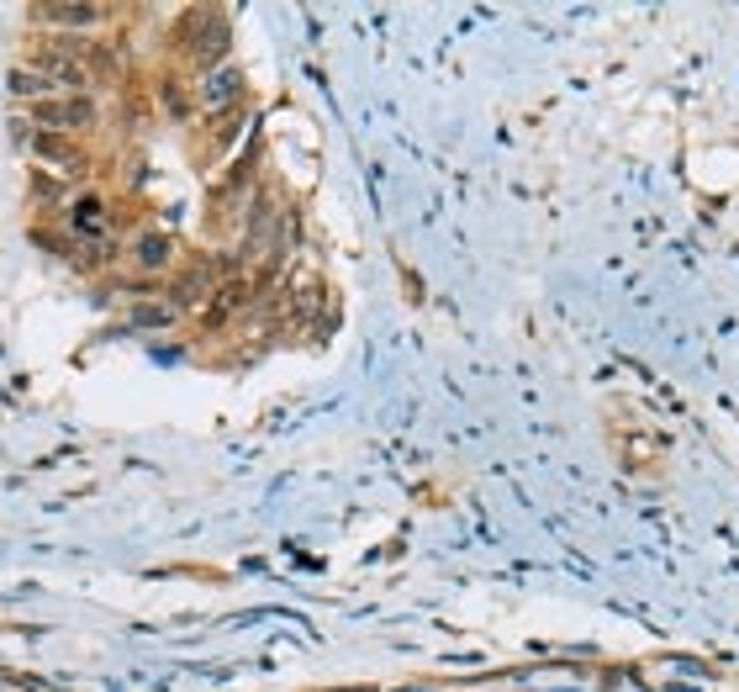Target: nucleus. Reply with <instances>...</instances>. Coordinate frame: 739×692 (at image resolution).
<instances>
[{"mask_svg": "<svg viewBox=\"0 0 739 692\" xmlns=\"http://www.w3.org/2000/svg\"><path fill=\"white\" fill-rule=\"evenodd\" d=\"M32 117H38V133L69 138V133H80V127L96 123V106L85 101V96H48V101L32 106Z\"/></svg>", "mask_w": 739, "mask_h": 692, "instance_id": "f257e3e1", "label": "nucleus"}, {"mask_svg": "<svg viewBox=\"0 0 739 692\" xmlns=\"http://www.w3.org/2000/svg\"><path fill=\"white\" fill-rule=\"evenodd\" d=\"M64 223H69V238H80L85 248L111 244V212H106V202H100V196H75Z\"/></svg>", "mask_w": 739, "mask_h": 692, "instance_id": "f03ea898", "label": "nucleus"}, {"mask_svg": "<svg viewBox=\"0 0 739 692\" xmlns=\"http://www.w3.org/2000/svg\"><path fill=\"white\" fill-rule=\"evenodd\" d=\"M169 254H175L169 233H138V244H133V265H138L143 275H154V270L169 265Z\"/></svg>", "mask_w": 739, "mask_h": 692, "instance_id": "7ed1b4c3", "label": "nucleus"}, {"mask_svg": "<svg viewBox=\"0 0 739 692\" xmlns=\"http://www.w3.org/2000/svg\"><path fill=\"white\" fill-rule=\"evenodd\" d=\"M32 148H38L42 159L64 164V169H80V148H75L69 138H59V133H38V138H32Z\"/></svg>", "mask_w": 739, "mask_h": 692, "instance_id": "20e7f679", "label": "nucleus"}, {"mask_svg": "<svg viewBox=\"0 0 739 692\" xmlns=\"http://www.w3.org/2000/svg\"><path fill=\"white\" fill-rule=\"evenodd\" d=\"M42 17H48V21H69V27H90V21H100L106 11H100V6H48Z\"/></svg>", "mask_w": 739, "mask_h": 692, "instance_id": "39448f33", "label": "nucleus"}, {"mask_svg": "<svg viewBox=\"0 0 739 692\" xmlns=\"http://www.w3.org/2000/svg\"><path fill=\"white\" fill-rule=\"evenodd\" d=\"M233 96H239V80L233 75H212V80L201 85V101L206 106H222V101H233Z\"/></svg>", "mask_w": 739, "mask_h": 692, "instance_id": "423d86ee", "label": "nucleus"}]
</instances>
